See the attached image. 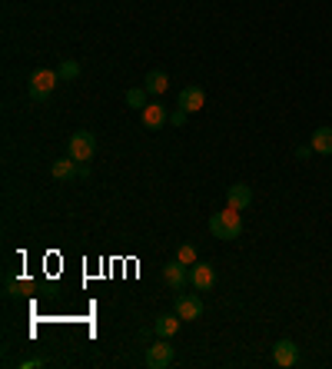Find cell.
I'll use <instances>...</instances> for the list:
<instances>
[{
	"label": "cell",
	"mask_w": 332,
	"mask_h": 369,
	"mask_svg": "<svg viewBox=\"0 0 332 369\" xmlns=\"http://www.w3.org/2000/svg\"><path fill=\"white\" fill-rule=\"evenodd\" d=\"M210 233L216 236V240H240V236H242V216H240V210L226 206V210L213 213L210 216Z\"/></svg>",
	"instance_id": "1"
},
{
	"label": "cell",
	"mask_w": 332,
	"mask_h": 369,
	"mask_svg": "<svg viewBox=\"0 0 332 369\" xmlns=\"http://www.w3.org/2000/svg\"><path fill=\"white\" fill-rule=\"evenodd\" d=\"M57 70H33L31 80H27V93H31V100H37V104H44L47 97L53 93V87H57Z\"/></svg>",
	"instance_id": "2"
},
{
	"label": "cell",
	"mask_w": 332,
	"mask_h": 369,
	"mask_svg": "<svg viewBox=\"0 0 332 369\" xmlns=\"http://www.w3.org/2000/svg\"><path fill=\"white\" fill-rule=\"evenodd\" d=\"M67 150H70V156H74L76 163H90L93 154H97V137H93L90 130H76L74 137H70V143H67Z\"/></svg>",
	"instance_id": "3"
},
{
	"label": "cell",
	"mask_w": 332,
	"mask_h": 369,
	"mask_svg": "<svg viewBox=\"0 0 332 369\" xmlns=\"http://www.w3.org/2000/svg\"><path fill=\"white\" fill-rule=\"evenodd\" d=\"M173 359H176V350L169 346V339H156L153 346H147V366L150 369H166L173 366Z\"/></svg>",
	"instance_id": "4"
},
{
	"label": "cell",
	"mask_w": 332,
	"mask_h": 369,
	"mask_svg": "<svg viewBox=\"0 0 332 369\" xmlns=\"http://www.w3.org/2000/svg\"><path fill=\"white\" fill-rule=\"evenodd\" d=\"M176 313H180L183 323H193L203 316V300L197 293H176Z\"/></svg>",
	"instance_id": "5"
},
{
	"label": "cell",
	"mask_w": 332,
	"mask_h": 369,
	"mask_svg": "<svg viewBox=\"0 0 332 369\" xmlns=\"http://www.w3.org/2000/svg\"><path fill=\"white\" fill-rule=\"evenodd\" d=\"M190 283H193V290L197 293H210L216 286V270H213L210 263H193L190 266Z\"/></svg>",
	"instance_id": "6"
},
{
	"label": "cell",
	"mask_w": 332,
	"mask_h": 369,
	"mask_svg": "<svg viewBox=\"0 0 332 369\" xmlns=\"http://www.w3.org/2000/svg\"><path fill=\"white\" fill-rule=\"evenodd\" d=\"M140 120H143V126H147V130H153V133H156L163 123H169V110H166L160 100H150L147 107L140 110Z\"/></svg>",
	"instance_id": "7"
},
{
	"label": "cell",
	"mask_w": 332,
	"mask_h": 369,
	"mask_svg": "<svg viewBox=\"0 0 332 369\" xmlns=\"http://www.w3.org/2000/svg\"><path fill=\"white\" fill-rule=\"evenodd\" d=\"M272 363L283 369L296 366V363H299V346H296L292 339H279V343L272 346Z\"/></svg>",
	"instance_id": "8"
},
{
	"label": "cell",
	"mask_w": 332,
	"mask_h": 369,
	"mask_svg": "<svg viewBox=\"0 0 332 369\" xmlns=\"http://www.w3.org/2000/svg\"><path fill=\"white\" fill-rule=\"evenodd\" d=\"M163 283L169 286L173 293H180L186 283H190V273H186V263H180V260H169L163 266Z\"/></svg>",
	"instance_id": "9"
},
{
	"label": "cell",
	"mask_w": 332,
	"mask_h": 369,
	"mask_svg": "<svg viewBox=\"0 0 332 369\" xmlns=\"http://www.w3.org/2000/svg\"><path fill=\"white\" fill-rule=\"evenodd\" d=\"M180 107L190 110V113L203 110V107H206V90H203V87H197V83L183 87V90H180Z\"/></svg>",
	"instance_id": "10"
},
{
	"label": "cell",
	"mask_w": 332,
	"mask_h": 369,
	"mask_svg": "<svg viewBox=\"0 0 332 369\" xmlns=\"http://www.w3.org/2000/svg\"><path fill=\"white\" fill-rule=\"evenodd\" d=\"M180 313H163V316H156L153 320V333L156 336H163V339H169V336H176L180 333Z\"/></svg>",
	"instance_id": "11"
},
{
	"label": "cell",
	"mask_w": 332,
	"mask_h": 369,
	"mask_svg": "<svg viewBox=\"0 0 332 369\" xmlns=\"http://www.w3.org/2000/svg\"><path fill=\"white\" fill-rule=\"evenodd\" d=\"M226 203L233 206V210H246L249 203H253V190H249V183H233L226 190Z\"/></svg>",
	"instance_id": "12"
},
{
	"label": "cell",
	"mask_w": 332,
	"mask_h": 369,
	"mask_svg": "<svg viewBox=\"0 0 332 369\" xmlns=\"http://www.w3.org/2000/svg\"><path fill=\"white\" fill-rule=\"evenodd\" d=\"M50 173H53V180H74V177H80V163H76L74 156L67 154L63 160H53Z\"/></svg>",
	"instance_id": "13"
},
{
	"label": "cell",
	"mask_w": 332,
	"mask_h": 369,
	"mask_svg": "<svg viewBox=\"0 0 332 369\" xmlns=\"http://www.w3.org/2000/svg\"><path fill=\"white\" fill-rule=\"evenodd\" d=\"M143 87H147V93H150V97H160V93L169 90V77H166L163 70H150V74H147V80H143Z\"/></svg>",
	"instance_id": "14"
},
{
	"label": "cell",
	"mask_w": 332,
	"mask_h": 369,
	"mask_svg": "<svg viewBox=\"0 0 332 369\" xmlns=\"http://www.w3.org/2000/svg\"><path fill=\"white\" fill-rule=\"evenodd\" d=\"M313 154H322V156L332 154V126H319L313 133Z\"/></svg>",
	"instance_id": "15"
},
{
	"label": "cell",
	"mask_w": 332,
	"mask_h": 369,
	"mask_svg": "<svg viewBox=\"0 0 332 369\" xmlns=\"http://www.w3.org/2000/svg\"><path fill=\"white\" fill-rule=\"evenodd\" d=\"M147 97H150V93H147V87H133V90H126V104H130L133 110H143L147 104H150Z\"/></svg>",
	"instance_id": "16"
},
{
	"label": "cell",
	"mask_w": 332,
	"mask_h": 369,
	"mask_svg": "<svg viewBox=\"0 0 332 369\" xmlns=\"http://www.w3.org/2000/svg\"><path fill=\"white\" fill-rule=\"evenodd\" d=\"M57 77H60V80H76V77H80V63H76V60H63L60 67H57Z\"/></svg>",
	"instance_id": "17"
},
{
	"label": "cell",
	"mask_w": 332,
	"mask_h": 369,
	"mask_svg": "<svg viewBox=\"0 0 332 369\" xmlns=\"http://www.w3.org/2000/svg\"><path fill=\"white\" fill-rule=\"evenodd\" d=\"M176 260L186 263V266H193V263H197V246H193V243H183L180 249H176Z\"/></svg>",
	"instance_id": "18"
},
{
	"label": "cell",
	"mask_w": 332,
	"mask_h": 369,
	"mask_svg": "<svg viewBox=\"0 0 332 369\" xmlns=\"http://www.w3.org/2000/svg\"><path fill=\"white\" fill-rule=\"evenodd\" d=\"M186 120H190V110H183L180 104H176V107L169 110V123H173L176 130H180V126H186Z\"/></svg>",
	"instance_id": "19"
},
{
	"label": "cell",
	"mask_w": 332,
	"mask_h": 369,
	"mask_svg": "<svg viewBox=\"0 0 332 369\" xmlns=\"http://www.w3.org/2000/svg\"><path fill=\"white\" fill-rule=\"evenodd\" d=\"M27 290H31V283H27V279H20V283L10 279V283H7V296H24Z\"/></svg>",
	"instance_id": "20"
}]
</instances>
